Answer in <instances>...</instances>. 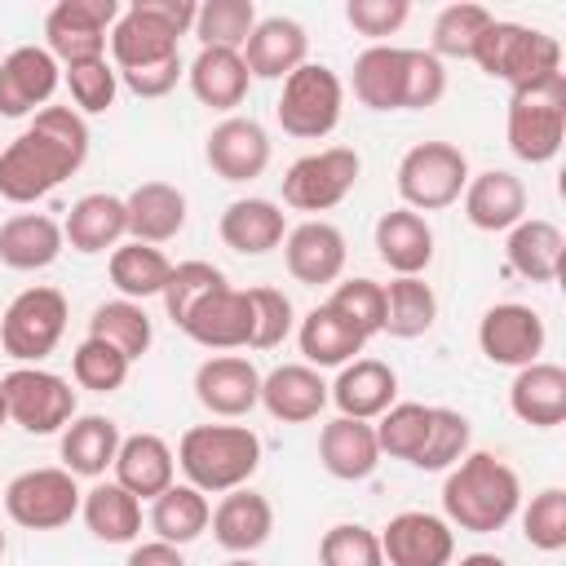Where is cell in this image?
<instances>
[{
	"mask_svg": "<svg viewBox=\"0 0 566 566\" xmlns=\"http://www.w3.org/2000/svg\"><path fill=\"white\" fill-rule=\"evenodd\" d=\"M88 159V124L75 106H44L35 124L0 150V199L35 203Z\"/></svg>",
	"mask_w": 566,
	"mask_h": 566,
	"instance_id": "cell-1",
	"label": "cell"
},
{
	"mask_svg": "<svg viewBox=\"0 0 566 566\" xmlns=\"http://www.w3.org/2000/svg\"><path fill=\"white\" fill-rule=\"evenodd\" d=\"M447 93V71L424 49L371 44L354 57V97L367 111H424Z\"/></svg>",
	"mask_w": 566,
	"mask_h": 566,
	"instance_id": "cell-2",
	"label": "cell"
},
{
	"mask_svg": "<svg viewBox=\"0 0 566 566\" xmlns=\"http://www.w3.org/2000/svg\"><path fill=\"white\" fill-rule=\"evenodd\" d=\"M522 504V482L517 473L491 455V451H469L442 482V509H447V522L460 526V531H473V535H491V531H504L513 522Z\"/></svg>",
	"mask_w": 566,
	"mask_h": 566,
	"instance_id": "cell-3",
	"label": "cell"
},
{
	"mask_svg": "<svg viewBox=\"0 0 566 566\" xmlns=\"http://www.w3.org/2000/svg\"><path fill=\"white\" fill-rule=\"evenodd\" d=\"M177 464L203 495H226L248 486L261 464V438L248 424H195L177 442Z\"/></svg>",
	"mask_w": 566,
	"mask_h": 566,
	"instance_id": "cell-4",
	"label": "cell"
},
{
	"mask_svg": "<svg viewBox=\"0 0 566 566\" xmlns=\"http://www.w3.org/2000/svg\"><path fill=\"white\" fill-rule=\"evenodd\" d=\"M473 62L491 80H504L517 93V88H535V84H548L562 75V44L548 31L491 18V27L482 31V40L473 49Z\"/></svg>",
	"mask_w": 566,
	"mask_h": 566,
	"instance_id": "cell-5",
	"label": "cell"
},
{
	"mask_svg": "<svg viewBox=\"0 0 566 566\" xmlns=\"http://www.w3.org/2000/svg\"><path fill=\"white\" fill-rule=\"evenodd\" d=\"M340 106H345L340 75L323 62H305L283 80V97H279L274 115L287 137L318 142L340 124Z\"/></svg>",
	"mask_w": 566,
	"mask_h": 566,
	"instance_id": "cell-6",
	"label": "cell"
},
{
	"mask_svg": "<svg viewBox=\"0 0 566 566\" xmlns=\"http://www.w3.org/2000/svg\"><path fill=\"white\" fill-rule=\"evenodd\" d=\"M566 137V75L517 88L509 97V150L526 164H548Z\"/></svg>",
	"mask_w": 566,
	"mask_h": 566,
	"instance_id": "cell-7",
	"label": "cell"
},
{
	"mask_svg": "<svg viewBox=\"0 0 566 566\" xmlns=\"http://www.w3.org/2000/svg\"><path fill=\"white\" fill-rule=\"evenodd\" d=\"M469 186V159L451 142H420L398 164V195L411 212L451 208Z\"/></svg>",
	"mask_w": 566,
	"mask_h": 566,
	"instance_id": "cell-8",
	"label": "cell"
},
{
	"mask_svg": "<svg viewBox=\"0 0 566 566\" xmlns=\"http://www.w3.org/2000/svg\"><path fill=\"white\" fill-rule=\"evenodd\" d=\"M66 332V296L57 287H27L0 318V349L18 363H40Z\"/></svg>",
	"mask_w": 566,
	"mask_h": 566,
	"instance_id": "cell-9",
	"label": "cell"
},
{
	"mask_svg": "<svg viewBox=\"0 0 566 566\" xmlns=\"http://www.w3.org/2000/svg\"><path fill=\"white\" fill-rule=\"evenodd\" d=\"M363 159L349 146H327L314 155H301L283 172V203L296 212H327L358 186Z\"/></svg>",
	"mask_w": 566,
	"mask_h": 566,
	"instance_id": "cell-10",
	"label": "cell"
},
{
	"mask_svg": "<svg viewBox=\"0 0 566 566\" xmlns=\"http://www.w3.org/2000/svg\"><path fill=\"white\" fill-rule=\"evenodd\" d=\"M9 420L27 433H57L75 420V389L44 367H13L0 380Z\"/></svg>",
	"mask_w": 566,
	"mask_h": 566,
	"instance_id": "cell-11",
	"label": "cell"
},
{
	"mask_svg": "<svg viewBox=\"0 0 566 566\" xmlns=\"http://www.w3.org/2000/svg\"><path fill=\"white\" fill-rule=\"evenodd\" d=\"M80 486L66 469H27L4 486V513L27 531H57L80 513Z\"/></svg>",
	"mask_w": 566,
	"mask_h": 566,
	"instance_id": "cell-12",
	"label": "cell"
},
{
	"mask_svg": "<svg viewBox=\"0 0 566 566\" xmlns=\"http://www.w3.org/2000/svg\"><path fill=\"white\" fill-rule=\"evenodd\" d=\"M119 22L115 0H57L44 18V40L57 62H93L106 57V31Z\"/></svg>",
	"mask_w": 566,
	"mask_h": 566,
	"instance_id": "cell-13",
	"label": "cell"
},
{
	"mask_svg": "<svg viewBox=\"0 0 566 566\" xmlns=\"http://www.w3.org/2000/svg\"><path fill=\"white\" fill-rule=\"evenodd\" d=\"M478 345L495 367H531L544 354V318L531 305L500 301L482 314Z\"/></svg>",
	"mask_w": 566,
	"mask_h": 566,
	"instance_id": "cell-14",
	"label": "cell"
},
{
	"mask_svg": "<svg viewBox=\"0 0 566 566\" xmlns=\"http://www.w3.org/2000/svg\"><path fill=\"white\" fill-rule=\"evenodd\" d=\"M380 553L389 566H451L455 557V531L438 513L407 509L394 513L380 531Z\"/></svg>",
	"mask_w": 566,
	"mask_h": 566,
	"instance_id": "cell-15",
	"label": "cell"
},
{
	"mask_svg": "<svg viewBox=\"0 0 566 566\" xmlns=\"http://www.w3.org/2000/svg\"><path fill=\"white\" fill-rule=\"evenodd\" d=\"M177 327L203 349H243L252 340V301H248V292L226 283V287L208 292Z\"/></svg>",
	"mask_w": 566,
	"mask_h": 566,
	"instance_id": "cell-16",
	"label": "cell"
},
{
	"mask_svg": "<svg viewBox=\"0 0 566 566\" xmlns=\"http://www.w3.org/2000/svg\"><path fill=\"white\" fill-rule=\"evenodd\" d=\"M203 155H208V168L221 181H252L270 164V137L252 115H226L208 133Z\"/></svg>",
	"mask_w": 566,
	"mask_h": 566,
	"instance_id": "cell-17",
	"label": "cell"
},
{
	"mask_svg": "<svg viewBox=\"0 0 566 566\" xmlns=\"http://www.w3.org/2000/svg\"><path fill=\"white\" fill-rule=\"evenodd\" d=\"M57 80H62L57 75V57L49 49H35V44L13 49L0 62V115L4 119H22L35 106L44 111V102L57 88Z\"/></svg>",
	"mask_w": 566,
	"mask_h": 566,
	"instance_id": "cell-18",
	"label": "cell"
},
{
	"mask_svg": "<svg viewBox=\"0 0 566 566\" xmlns=\"http://www.w3.org/2000/svg\"><path fill=\"white\" fill-rule=\"evenodd\" d=\"M195 398L226 420L248 416L261 402V371L239 354H217L195 371Z\"/></svg>",
	"mask_w": 566,
	"mask_h": 566,
	"instance_id": "cell-19",
	"label": "cell"
},
{
	"mask_svg": "<svg viewBox=\"0 0 566 566\" xmlns=\"http://www.w3.org/2000/svg\"><path fill=\"white\" fill-rule=\"evenodd\" d=\"M283 261L287 274L305 287L336 283L345 270V234L332 221H301L296 230L283 234Z\"/></svg>",
	"mask_w": 566,
	"mask_h": 566,
	"instance_id": "cell-20",
	"label": "cell"
},
{
	"mask_svg": "<svg viewBox=\"0 0 566 566\" xmlns=\"http://www.w3.org/2000/svg\"><path fill=\"white\" fill-rule=\"evenodd\" d=\"M177 40L155 13H146L142 0H133L119 22L111 27V57H115V71H142V66H155L164 57H177Z\"/></svg>",
	"mask_w": 566,
	"mask_h": 566,
	"instance_id": "cell-21",
	"label": "cell"
},
{
	"mask_svg": "<svg viewBox=\"0 0 566 566\" xmlns=\"http://www.w3.org/2000/svg\"><path fill=\"white\" fill-rule=\"evenodd\" d=\"M261 407L283 424H305L327 407V380L310 363H283L261 376Z\"/></svg>",
	"mask_w": 566,
	"mask_h": 566,
	"instance_id": "cell-22",
	"label": "cell"
},
{
	"mask_svg": "<svg viewBox=\"0 0 566 566\" xmlns=\"http://www.w3.org/2000/svg\"><path fill=\"white\" fill-rule=\"evenodd\" d=\"M208 522H212V539H217L226 553L248 557V553H256V548L270 539V531H274V509H270L265 495H256V491H248V486H234V491L221 495V504L212 509Z\"/></svg>",
	"mask_w": 566,
	"mask_h": 566,
	"instance_id": "cell-23",
	"label": "cell"
},
{
	"mask_svg": "<svg viewBox=\"0 0 566 566\" xmlns=\"http://www.w3.org/2000/svg\"><path fill=\"white\" fill-rule=\"evenodd\" d=\"M310 35L292 18H261L243 44V66L256 80H287L296 66H305Z\"/></svg>",
	"mask_w": 566,
	"mask_h": 566,
	"instance_id": "cell-24",
	"label": "cell"
},
{
	"mask_svg": "<svg viewBox=\"0 0 566 566\" xmlns=\"http://www.w3.org/2000/svg\"><path fill=\"white\" fill-rule=\"evenodd\" d=\"M394 394H398V376L389 363L380 358H354L340 367L336 385H327V398L340 407V416L349 420H371V416H385L394 407Z\"/></svg>",
	"mask_w": 566,
	"mask_h": 566,
	"instance_id": "cell-25",
	"label": "cell"
},
{
	"mask_svg": "<svg viewBox=\"0 0 566 566\" xmlns=\"http://www.w3.org/2000/svg\"><path fill=\"white\" fill-rule=\"evenodd\" d=\"M318 460L332 478L340 482H363L376 473L380 464V442H376V429L367 420H349V416H336L323 424L318 433Z\"/></svg>",
	"mask_w": 566,
	"mask_h": 566,
	"instance_id": "cell-26",
	"label": "cell"
},
{
	"mask_svg": "<svg viewBox=\"0 0 566 566\" xmlns=\"http://www.w3.org/2000/svg\"><path fill=\"white\" fill-rule=\"evenodd\" d=\"M115 482L137 495V500H155L172 486V473H177V460H172V447L159 438V433H133L119 442L115 451Z\"/></svg>",
	"mask_w": 566,
	"mask_h": 566,
	"instance_id": "cell-27",
	"label": "cell"
},
{
	"mask_svg": "<svg viewBox=\"0 0 566 566\" xmlns=\"http://www.w3.org/2000/svg\"><path fill=\"white\" fill-rule=\"evenodd\" d=\"M464 217L486 234L513 230L526 217V186L504 168H486L464 186Z\"/></svg>",
	"mask_w": 566,
	"mask_h": 566,
	"instance_id": "cell-28",
	"label": "cell"
},
{
	"mask_svg": "<svg viewBox=\"0 0 566 566\" xmlns=\"http://www.w3.org/2000/svg\"><path fill=\"white\" fill-rule=\"evenodd\" d=\"M376 252L398 279H420V270L433 261V230L411 208H389L376 221Z\"/></svg>",
	"mask_w": 566,
	"mask_h": 566,
	"instance_id": "cell-29",
	"label": "cell"
},
{
	"mask_svg": "<svg viewBox=\"0 0 566 566\" xmlns=\"http://www.w3.org/2000/svg\"><path fill=\"white\" fill-rule=\"evenodd\" d=\"M509 407L522 424H535V429L562 424L566 420V367H557V363L517 367V376L509 385Z\"/></svg>",
	"mask_w": 566,
	"mask_h": 566,
	"instance_id": "cell-30",
	"label": "cell"
},
{
	"mask_svg": "<svg viewBox=\"0 0 566 566\" xmlns=\"http://www.w3.org/2000/svg\"><path fill=\"white\" fill-rule=\"evenodd\" d=\"M504 256H509L513 274H522L531 283H553L562 274V261H566V234L544 217H522L509 230Z\"/></svg>",
	"mask_w": 566,
	"mask_h": 566,
	"instance_id": "cell-31",
	"label": "cell"
},
{
	"mask_svg": "<svg viewBox=\"0 0 566 566\" xmlns=\"http://www.w3.org/2000/svg\"><path fill=\"white\" fill-rule=\"evenodd\" d=\"M124 212H128V234L137 243H168L181 234L186 226V195L168 181H142L128 199H124Z\"/></svg>",
	"mask_w": 566,
	"mask_h": 566,
	"instance_id": "cell-32",
	"label": "cell"
},
{
	"mask_svg": "<svg viewBox=\"0 0 566 566\" xmlns=\"http://www.w3.org/2000/svg\"><path fill=\"white\" fill-rule=\"evenodd\" d=\"M124 234H128L124 199H115V195H106V190L75 199L71 212H66V226H62V239H66L75 252H84V256L115 248Z\"/></svg>",
	"mask_w": 566,
	"mask_h": 566,
	"instance_id": "cell-33",
	"label": "cell"
},
{
	"mask_svg": "<svg viewBox=\"0 0 566 566\" xmlns=\"http://www.w3.org/2000/svg\"><path fill=\"white\" fill-rule=\"evenodd\" d=\"M221 243L230 252H243V256H261L270 248L283 243L287 234V221H283V208L270 203V199H234L226 212H221Z\"/></svg>",
	"mask_w": 566,
	"mask_h": 566,
	"instance_id": "cell-34",
	"label": "cell"
},
{
	"mask_svg": "<svg viewBox=\"0 0 566 566\" xmlns=\"http://www.w3.org/2000/svg\"><path fill=\"white\" fill-rule=\"evenodd\" d=\"M62 226L44 212H18L0 226V261L9 270H44L62 256Z\"/></svg>",
	"mask_w": 566,
	"mask_h": 566,
	"instance_id": "cell-35",
	"label": "cell"
},
{
	"mask_svg": "<svg viewBox=\"0 0 566 566\" xmlns=\"http://www.w3.org/2000/svg\"><path fill=\"white\" fill-rule=\"evenodd\" d=\"M119 424L111 416H75L62 429V469L75 478H102L119 451Z\"/></svg>",
	"mask_w": 566,
	"mask_h": 566,
	"instance_id": "cell-36",
	"label": "cell"
},
{
	"mask_svg": "<svg viewBox=\"0 0 566 566\" xmlns=\"http://www.w3.org/2000/svg\"><path fill=\"white\" fill-rule=\"evenodd\" d=\"M186 75H190V93L212 111H234L248 97V80H252L243 53L234 49H199Z\"/></svg>",
	"mask_w": 566,
	"mask_h": 566,
	"instance_id": "cell-37",
	"label": "cell"
},
{
	"mask_svg": "<svg viewBox=\"0 0 566 566\" xmlns=\"http://www.w3.org/2000/svg\"><path fill=\"white\" fill-rule=\"evenodd\" d=\"M296 340H301V354L310 367H345L354 363V354H363V336L332 310V305H314L301 327H296Z\"/></svg>",
	"mask_w": 566,
	"mask_h": 566,
	"instance_id": "cell-38",
	"label": "cell"
},
{
	"mask_svg": "<svg viewBox=\"0 0 566 566\" xmlns=\"http://www.w3.org/2000/svg\"><path fill=\"white\" fill-rule=\"evenodd\" d=\"M80 509H84L88 531L106 544H133L142 531V500L128 495L119 482H97L93 491H84Z\"/></svg>",
	"mask_w": 566,
	"mask_h": 566,
	"instance_id": "cell-39",
	"label": "cell"
},
{
	"mask_svg": "<svg viewBox=\"0 0 566 566\" xmlns=\"http://www.w3.org/2000/svg\"><path fill=\"white\" fill-rule=\"evenodd\" d=\"M208 517H212V509H208V495L203 491H195L190 482L186 486H168L164 495H155L150 500V531L164 539V544H190V539H199L203 531H208Z\"/></svg>",
	"mask_w": 566,
	"mask_h": 566,
	"instance_id": "cell-40",
	"label": "cell"
},
{
	"mask_svg": "<svg viewBox=\"0 0 566 566\" xmlns=\"http://www.w3.org/2000/svg\"><path fill=\"white\" fill-rule=\"evenodd\" d=\"M168 274H172V265H168V256L159 252V248H150V243H119L115 252H111V283L119 287V296L124 301H146V296H164V283H168Z\"/></svg>",
	"mask_w": 566,
	"mask_h": 566,
	"instance_id": "cell-41",
	"label": "cell"
},
{
	"mask_svg": "<svg viewBox=\"0 0 566 566\" xmlns=\"http://www.w3.org/2000/svg\"><path fill=\"white\" fill-rule=\"evenodd\" d=\"M88 336L115 345V349L133 363V358H142V354L150 349L155 327H150V314H146L137 301H124V296H119V301H102V305L93 310Z\"/></svg>",
	"mask_w": 566,
	"mask_h": 566,
	"instance_id": "cell-42",
	"label": "cell"
},
{
	"mask_svg": "<svg viewBox=\"0 0 566 566\" xmlns=\"http://www.w3.org/2000/svg\"><path fill=\"white\" fill-rule=\"evenodd\" d=\"M433 318H438V296L424 279H394L385 287V327L380 332H389L398 340H416L433 327Z\"/></svg>",
	"mask_w": 566,
	"mask_h": 566,
	"instance_id": "cell-43",
	"label": "cell"
},
{
	"mask_svg": "<svg viewBox=\"0 0 566 566\" xmlns=\"http://www.w3.org/2000/svg\"><path fill=\"white\" fill-rule=\"evenodd\" d=\"M252 27H256V4L252 0H208L195 13V35H199L203 49H234V53H243Z\"/></svg>",
	"mask_w": 566,
	"mask_h": 566,
	"instance_id": "cell-44",
	"label": "cell"
},
{
	"mask_svg": "<svg viewBox=\"0 0 566 566\" xmlns=\"http://www.w3.org/2000/svg\"><path fill=\"white\" fill-rule=\"evenodd\" d=\"M491 27V9L473 4V0H460V4H447L433 22V57H473L482 31Z\"/></svg>",
	"mask_w": 566,
	"mask_h": 566,
	"instance_id": "cell-45",
	"label": "cell"
},
{
	"mask_svg": "<svg viewBox=\"0 0 566 566\" xmlns=\"http://www.w3.org/2000/svg\"><path fill=\"white\" fill-rule=\"evenodd\" d=\"M429 416L433 407L424 402H394L376 429V442H380V455H394V460H416L420 447H424V433H429Z\"/></svg>",
	"mask_w": 566,
	"mask_h": 566,
	"instance_id": "cell-46",
	"label": "cell"
},
{
	"mask_svg": "<svg viewBox=\"0 0 566 566\" xmlns=\"http://www.w3.org/2000/svg\"><path fill=\"white\" fill-rule=\"evenodd\" d=\"M469 420L460 416V411H451V407H433V416H429V433H424V447H420V455L411 460L416 469H451V464H460L464 455H469Z\"/></svg>",
	"mask_w": 566,
	"mask_h": 566,
	"instance_id": "cell-47",
	"label": "cell"
},
{
	"mask_svg": "<svg viewBox=\"0 0 566 566\" xmlns=\"http://www.w3.org/2000/svg\"><path fill=\"white\" fill-rule=\"evenodd\" d=\"M128 367H133V363H128L115 345L93 340V336H84V340L75 345V354H71L75 385H80V389H93V394H115V389L128 380Z\"/></svg>",
	"mask_w": 566,
	"mask_h": 566,
	"instance_id": "cell-48",
	"label": "cell"
},
{
	"mask_svg": "<svg viewBox=\"0 0 566 566\" xmlns=\"http://www.w3.org/2000/svg\"><path fill=\"white\" fill-rule=\"evenodd\" d=\"M217 287H226V274L212 261H181V265H172V274L164 283V310H168V318L181 323Z\"/></svg>",
	"mask_w": 566,
	"mask_h": 566,
	"instance_id": "cell-49",
	"label": "cell"
},
{
	"mask_svg": "<svg viewBox=\"0 0 566 566\" xmlns=\"http://www.w3.org/2000/svg\"><path fill=\"white\" fill-rule=\"evenodd\" d=\"M327 305H332L363 340L385 327V287H380L376 279H349V283H340Z\"/></svg>",
	"mask_w": 566,
	"mask_h": 566,
	"instance_id": "cell-50",
	"label": "cell"
},
{
	"mask_svg": "<svg viewBox=\"0 0 566 566\" xmlns=\"http://www.w3.org/2000/svg\"><path fill=\"white\" fill-rule=\"evenodd\" d=\"M522 535L531 548L539 553H562L566 548V491L562 486H548L539 491L526 513H522Z\"/></svg>",
	"mask_w": 566,
	"mask_h": 566,
	"instance_id": "cell-51",
	"label": "cell"
},
{
	"mask_svg": "<svg viewBox=\"0 0 566 566\" xmlns=\"http://www.w3.org/2000/svg\"><path fill=\"white\" fill-rule=\"evenodd\" d=\"M318 566H385L380 535L358 522H340L318 539Z\"/></svg>",
	"mask_w": 566,
	"mask_h": 566,
	"instance_id": "cell-52",
	"label": "cell"
},
{
	"mask_svg": "<svg viewBox=\"0 0 566 566\" xmlns=\"http://www.w3.org/2000/svg\"><path fill=\"white\" fill-rule=\"evenodd\" d=\"M66 88H71V102L75 111L84 115H102L115 106V88H119V75L106 57H93V62H71L66 66Z\"/></svg>",
	"mask_w": 566,
	"mask_h": 566,
	"instance_id": "cell-53",
	"label": "cell"
},
{
	"mask_svg": "<svg viewBox=\"0 0 566 566\" xmlns=\"http://www.w3.org/2000/svg\"><path fill=\"white\" fill-rule=\"evenodd\" d=\"M248 301H252V340L248 349H274L287 340L296 314H292V301L279 292V287H248Z\"/></svg>",
	"mask_w": 566,
	"mask_h": 566,
	"instance_id": "cell-54",
	"label": "cell"
},
{
	"mask_svg": "<svg viewBox=\"0 0 566 566\" xmlns=\"http://www.w3.org/2000/svg\"><path fill=\"white\" fill-rule=\"evenodd\" d=\"M407 13H411L407 0H349V4H345L349 27H354L358 35H371V40L394 35V31L407 22Z\"/></svg>",
	"mask_w": 566,
	"mask_h": 566,
	"instance_id": "cell-55",
	"label": "cell"
},
{
	"mask_svg": "<svg viewBox=\"0 0 566 566\" xmlns=\"http://www.w3.org/2000/svg\"><path fill=\"white\" fill-rule=\"evenodd\" d=\"M119 75V71H115ZM137 97H164V93H172L177 88V80H181V53L177 57H164V62H155V66H142V71H124L119 75Z\"/></svg>",
	"mask_w": 566,
	"mask_h": 566,
	"instance_id": "cell-56",
	"label": "cell"
},
{
	"mask_svg": "<svg viewBox=\"0 0 566 566\" xmlns=\"http://www.w3.org/2000/svg\"><path fill=\"white\" fill-rule=\"evenodd\" d=\"M124 566H186L181 548L177 544H164V539H146V544H133L128 562Z\"/></svg>",
	"mask_w": 566,
	"mask_h": 566,
	"instance_id": "cell-57",
	"label": "cell"
},
{
	"mask_svg": "<svg viewBox=\"0 0 566 566\" xmlns=\"http://www.w3.org/2000/svg\"><path fill=\"white\" fill-rule=\"evenodd\" d=\"M460 566H509V562L495 553H469V557H460Z\"/></svg>",
	"mask_w": 566,
	"mask_h": 566,
	"instance_id": "cell-58",
	"label": "cell"
},
{
	"mask_svg": "<svg viewBox=\"0 0 566 566\" xmlns=\"http://www.w3.org/2000/svg\"><path fill=\"white\" fill-rule=\"evenodd\" d=\"M9 424V407H4V394H0V429Z\"/></svg>",
	"mask_w": 566,
	"mask_h": 566,
	"instance_id": "cell-59",
	"label": "cell"
},
{
	"mask_svg": "<svg viewBox=\"0 0 566 566\" xmlns=\"http://www.w3.org/2000/svg\"><path fill=\"white\" fill-rule=\"evenodd\" d=\"M226 566H256L252 557H234V562H226Z\"/></svg>",
	"mask_w": 566,
	"mask_h": 566,
	"instance_id": "cell-60",
	"label": "cell"
},
{
	"mask_svg": "<svg viewBox=\"0 0 566 566\" xmlns=\"http://www.w3.org/2000/svg\"><path fill=\"white\" fill-rule=\"evenodd\" d=\"M0 557H4V531H0Z\"/></svg>",
	"mask_w": 566,
	"mask_h": 566,
	"instance_id": "cell-61",
	"label": "cell"
}]
</instances>
